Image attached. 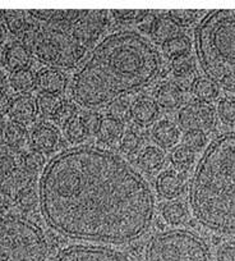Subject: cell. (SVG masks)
<instances>
[{"instance_id":"5b68a950","label":"cell","mask_w":235,"mask_h":261,"mask_svg":"<svg viewBox=\"0 0 235 261\" xmlns=\"http://www.w3.org/2000/svg\"><path fill=\"white\" fill-rule=\"evenodd\" d=\"M194 46L207 79L235 94V9L210 11L196 27Z\"/></svg>"},{"instance_id":"603a6c76","label":"cell","mask_w":235,"mask_h":261,"mask_svg":"<svg viewBox=\"0 0 235 261\" xmlns=\"http://www.w3.org/2000/svg\"><path fill=\"white\" fill-rule=\"evenodd\" d=\"M162 53L170 59H177V58L189 55L192 49V42L187 35H178L174 39L169 40L165 44L161 45Z\"/></svg>"},{"instance_id":"277c9868","label":"cell","mask_w":235,"mask_h":261,"mask_svg":"<svg viewBox=\"0 0 235 261\" xmlns=\"http://www.w3.org/2000/svg\"><path fill=\"white\" fill-rule=\"evenodd\" d=\"M107 11H54L45 21L30 22L23 35L31 54L51 68L71 69L109 26Z\"/></svg>"},{"instance_id":"484cf974","label":"cell","mask_w":235,"mask_h":261,"mask_svg":"<svg viewBox=\"0 0 235 261\" xmlns=\"http://www.w3.org/2000/svg\"><path fill=\"white\" fill-rule=\"evenodd\" d=\"M192 91L199 101L209 102V104L219 96V87L209 79H197Z\"/></svg>"},{"instance_id":"f6af8a7d","label":"cell","mask_w":235,"mask_h":261,"mask_svg":"<svg viewBox=\"0 0 235 261\" xmlns=\"http://www.w3.org/2000/svg\"><path fill=\"white\" fill-rule=\"evenodd\" d=\"M3 40H4V30L2 29V26H0V44L3 42Z\"/></svg>"},{"instance_id":"8fae6325","label":"cell","mask_w":235,"mask_h":261,"mask_svg":"<svg viewBox=\"0 0 235 261\" xmlns=\"http://www.w3.org/2000/svg\"><path fill=\"white\" fill-rule=\"evenodd\" d=\"M8 114L11 119L13 120V123L21 125L30 124L31 122H34L36 115L39 114L36 99L28 94L19 95L16 99L12 100Z\"/></svg>"},{"instance_id":"4fadbf2b","label":"cell","mask_w":235,"mask_h":261,"mask_svg":"<svg viewBox=\"0 0 235 261\" xmlns=\"http://www.w3.org/2000/svg\"><path fill=\"white\" fill-rule=\"evenodd\" d=\"M186 187V178L177 170H166L161 173L156 180V190L161 197L172 200L182 195Z\"/></svg>"},{"instance_id":"4dcf8cb0","label":"cell","mask_w":235,"mask_h":261,"mask_svg":"<svg viewBox=\"0 0 235 261\" xmlns=\"http://www.w3.org/2000/svg\"><path fill=\"white\" fill-rule=\"evenodd\" d=\"M217 115L226 125H235V96H225L217 104Z\"/></svg>"},{"instance_id":"d590c367","label":"cell","mask_w":235,"mask_h":261,"mask_svg":"<svg viewBox=\"0 0 235 261\" xmlns=\"http://www.w3.org/2000/svg\"><path fill=\"white\" fill-rule=\"evenodd\" d=\"M76 117H77L76 105H74L73 102L63 101L52 118H54V120L57 123V124L66 127V125L68 124V123H71Z\"/></svg>"},{"instance_id":"1f68e13d","label":"cell","mask_w":235,"mask_h":261,"mask_svg":"<svg viewBox=\"0 0 235 261\" xmlns=\"http://www.w3.org/2000/svg\"><path fill=\"white\" fill-rule=\"evenodd\" d=\"M199 11H192V9H181V11H169L165 16L169 17L178 27H189L193 24L198 18Z\"/></svg>"},{"instance_id":"3957f363","label":"cell","mask_w":235,"mask_h":261,"mask_svg":"<svg viewBox=\"0 0 235 261\" xmlns=\"http://www.w3.org/2000/svg\"><path fill=\"white\" fill-rule=\"evenodd\" d=\"M188 201L202 227L235 234V132L220 135L204 150L189 185Z\"/></svg>"},{"instance_id":"52a82bcc","label":"cell","mask_w":235,"mask_h":261,"mask_svg":"<svg viewBox=\"0 0 235 261\" xmlns=\"http://www.w3.org/2000/svg\"><path fill=\"white\" fill-rule=\"evenodd\" d=\"M146 261H211V253L207 243L197 233L171 229L150 238Z\"/></svg>"},{"instance_id":"4316f807","label":"cell","mask_w":235,"mask_h":261,"mask_svg":"<svg viewBox=\"0 0 235 261\" xmlns=\"http://www.w3.org/2000/svg\"><path fill=\"white\" fill-rule=\"evenodd\" d=\"M161 214L166 223L171 225H179L186 220L187 209L182 202L171 201L162 206Z\"/></svg>"},{"instance_id":"ba28073f","label":"cell","mask_w":235,"mask_h":261,"mask_svg":"<svg viewBox=\"0 0 235 261\" xmlns=\"http://www.w3.org/2000/svg\"><path fill=\"white\" fill-rule=\"evenodd\" d=\"M52 261H133L119 251L102 246L76 245L63 248Z\"/></svg>"},{"instance_id":"ab89813d","label":"cell","mask_w":235,"mask_h":261,"mask_svg":"<svg viewBox=\"0 0 235 261\" xmlns=\"http://www.w3.org/2000/svg\"><path fill=\"white\" fill-rule=\"evenodd\" d=\"M131 114V107H128V102L124 99H119L112 104V117L118 118L119 120L123 122V118L126 115Z\"/></svg>"},{"instance_id":"ee69618b","label":"cell","mask_w":235,"mask_h":261,"mask_svg":"<svg viewBox=\"0 0 235 261\" xmlns=\"http://www.w3.org/2000/svg\"><path fill=\"white\" fill-rule=\"evenodd\" d=\"M6 54H7V47H3L0 45V64L6 63Z\"/></svg>"},{"instance_id":"74e56055","label":"cell","mask_w":235,"mask_h":261,"mask_svg":"<svg viewBox=\"0 0 235 261\" xmlns=\"http://www.w3.org/2000/svg\"><path fill=\"white\" fill-rule=\"evenodd\" d=\"M16 172V160L6 152H0V182H6Z\"/></svg>"},{"instance_id":"e575fe53","label":"cell","mask_w":235,"mask_h":261,"mask_svg":"<svg viewBox=\"0 0 235 261\" xmlns=\"http://www.w3.org/2000/svg\"><path fill=\"white\" fill-rule=\"evenodd\" d=\"M16 202L23 210H31L32 207H35V205L39 202V193L34 188V185H30L28 187L23 188L17 195Z\"/></svg>"},{"instance_id":"2e32d148","label":"cell","mask_w":235,"mask_h":261,"mask_svg":"<svg viewBox=\"0 0 235 261\" xmlns=\"http://www.w3.org/2000/svg\"><path fill=\"white\" fill-rule=\"evenodd\" d=\"M123 130L124 125L122 120L112 117V115H105V117H100L95 134H96L97 140L101 144L107 145L121 140L123 136Z\"/></svg>"},{"instance_id":"836d02e7","label":"cell","mask_w":235,"mask_h":261,"mask_svg":"<svg viewBox=\"0 0 235 261\" xmlns=\"http://www.w3.org/2000/svg\"><path fill=\"white\" fill-rule=\"evenodd\" d=\"M150 11H137V9H112L111 14L116 21L124 22V23H131V22H142L149 14Z\"/></svg>"},{"instance_id":"b9f144b4","label":"cell","mask_w":235,"mask_h":261,"mask_svg":"<svg viewBox=\"0 0 235 261\" xmlns=\"http://www.w3.org/2000/svg\"><path fill=\"white\" fill-rule=\"evenodd\" d=\"M13 196L9 192L6 183L0 182V207L8 206V205H11V202L13 201Z\"/></svg>"},{"instance_id":"d6a6232c","label":"cell","mask_w":235,"mask_h":261,"mask_svg":"<svg viewBox=\"0 0 235 261\" xmlns=\"http://www.w3.org/2000/svg\"><path fill=\"white\" fill-rule=\"evenodd\" d=\"M142 146V139L134 130H127L121 139V149L124 154L133 155L139 151Z\"/></svg>"},{"instance_id":"44dd1931","label":"cell","mask_w":235,"mask_h":261,"mask_svg":"<svg viewBox=\"0 0 235 261\" xmlns=\"http://www.w3.org/2000/svg\"><path fill=\"white\" fill-rule=\"evenodd\" d=\"M4 142L9 149L19 151L28 142V132L26 128L17 123H9L4 129Z\"/></svg>"},{"instance_id":"f35d334b","label":"cell","mask_w":235,"mask_h":261,"mask_svg":"<svg viewBox=\"0 0 235 261\" xmlns=\"http://www.w3.org/2000/svg\"><path fill=\"white\" fill-rule=\"evenodd\" d=\"M172 71L174 74H183L194 72V60L191 55H184V57L172 59Z\"/></svg>"},{"instance_id":"d4e9b609","label":"cell","mask_w":235,"mask_h":261,"mask_svg":"<svg viewBox=\"0 0 235 261\" xmlns=\"http://www.w3.org/2000/svg\"><path fill=\"white\" fill-rule=\"evenodd\" d=\"M64 132H66V137L69 142L77 145L82 144L87 137L91 134V129L84 122L83 117H76L71 123L64 127Z\"/></svg>"},{"instance_id":"7c38bea8","label":"cell","mask_w":235,"mask_h":261,"mask_svg":"<svg viewBox=\"0 0 235 261\" xmlns=\"http://www.w3.org/2000/svg\"><path fill=\"white\" fill-rule=\"evenodd\" d=\"M36 86L41 90L42 94L59 96L66 91L67 79L59 69L45 67L36 73Z\"/></svg>"},{"instance_id":"30bf717a","label":"cell","mask_w":235,"mask_h":261,"mask_svg":"<svg viewBox=\"0 0 235 261\" xmlns=\"http://www.w3.org/2000/svg\"><path fill=\"white\" fill-rule=\"evenodd\" d=\"M30 144L36 151L52 152L61 144V134L56 127L51 124H39L32 129L30 135Z\"/></svg>"},{"instance_id":"83f0119b","label":"cell","mask_w":235,"mask_h":261,"mask_svg":"<svg viewBox=\"0 0 235 261\" xmlns=\"http://www.w3.org/2000/svg\"><path fill=\"white\" fill-rule=\"evenodd\" d=\"M37 110L40 114L45 118H52L62 105L61 97L56 95H49V94H41L37 97Z\"/></svg>"},{"instance_id":"e0dca14e","label":"cell","mask_w":235,"mask_h":261,"mask_svg":"<svg viewBox=\"0 0 235 261\" xmlns=\"http://www.w3.org/2000/svg\"><path fill=\"white\" fill-rule=\"evenodd\" d=\"M31 51H30L26 45L22 44V42L14 41L7 47L6 63L4 64L12 72L27 69V67L31 63Z\"/></svg>"},{"instance_id":"9a60e30c","label":"cell","mask_w":235,"mask_h":261,"mask_svg":"<svg viewBox=\"0 0 235 261\" xmlns=\"http://www.w3.org/2000/svg\"><path fill=\"white\" fill-rule=\"evenodd\" d=\"M152 140L161 149H171L179 142L181 130L172 122L162 119L152 127Z\"/></svg>"},{"instance_id":"8d00e7d4","label":"cell","mask_w":235,"mask_h":261,"mask_svg":"<svg viewBox=\"0 0 235 261\" xmlns=\"http://www.w3.org/2000/svg\"><path fill=\"white\" fill-rule=\"evenodd\" d=\"M206 134L202 130H187L183 137V146L192 151H198L206 145Z\"/></svg>"},{"instance_id":"9c48e42d","label":"cell","mask_w":235,"mask_h":261,"mask_svg":"<svg viewBox=\"0 0 235 261\" xmlns=\"http://www.w3.org/2000/svg\"><path fill=\"white\" fill-rule=\"evenodd\" d=\"M178 122L186 130H211L216 125V112L209 102L194 101L179 110Z\"/></svg>"},{"instance_id":"7402d4cb","label":"cell","mask_w":235,"mask_h":261,"mask_svg":"<svg viewBox=\"0 0 235 261\" xmlns=\"http://www.w3.org/2000/svg\"><path fill=\"white\" fill-rule=\"evenodd\" d=\"M9 85L16 92L26 95L36 87V74L28 68L12 72L9 77Z\"/></svg>"},{"instance_id":"ac0fdd59","label":"cell","mask_w":235,"mask_h":261,"mask_svg":"<svg viewBox=\"0 0 235 261\" xmlns=\"http://www.w3.org/2000/svg\"><path fill=\"white\" fill-rule=\"evenodd\" d=\"M157 105L166 110H174L183 102V91L175 84H162L155 95Z\"/></svg>"},{"instance_id":"d6986e66","label":"cell","mask_w":235,"mask_h":261,"mask_svg":"<svg viewBox=\"0 0 235 261\" xmlns=\"http://www.w3.org/2000/svg\"><path fill=\"white\" fill-rule=\"evenodd\" d=\"M138 164L147 173H155L165 164V154L160 147L147 146L139 152Z\"/></svg>"},{"instance_id":"5bb4252c","label":"cell","mask_w":235,"mask_h":261,"mask_svg":"<svg viewBox=\"0 0 235 261\" xmlns=\"http://www.w3.org/2000/svg\"><path fill=\"white\" fill-rule=\"evenodd\" d=\"M131 117L139 125H149L159 117V105L149 96H141L131 105Z\"/></svg>"},{"instance_id":"8992f818","label":"cell","mask_w":235,"mask_h":261,"mask_svg":"<svg viewBox=\"0 0 235 261\" xmlns=\"http://www.w3.org/2000/svg\"><path fill=\"white\" fill-rule=\"evenodd\" d=\"M49 241L30 219L0 213V261H46Z\"/></svg>"},{"instance_id":"f1b7e54d","label":"cell","mask_w":235,"mask_h":261,"mask_svg":"<svg viewBox=\"0 0 235 261\" xmlns=\"http://www.w3.org/2000/svg\"><path fill=\"white\" fill-rule=\"evenodd\" d=\"M170 162L172 167L178 170H187L193 165L194 151L187 149L186 146H181L175 149L170 155Z\"/></svg>"},{"instance_id":"bcb514c9","label":"cell","mask_w":235,"mask_h":261,"mask_svg":"<svg viewBox=\"0 0 235 261\" xmlns=\"http://www.w3.org/2000/svg\"><path fill=\"white\" fill-rule=\"evenodd\" d=\"M2 128H3V120H2V117H0V132H2Z\"/></svg>"},{"instance_id":"f546056e","label":"cell","mask_w":235,"mask_h":261,"mask_svg":"<svg viewBox=\"0 0 235 261\" xmlns=\"http://www.w3.org/2000/svg\"><path fill=\"white\" fill-rule=\"evenodd\" d=\"M45 164H46V160H45L44 154L36 151V150H30L22 156V167H23L24 172L28 174H34V173L45 169L46 167Z\"/></svg>"},{"instance_id":"7a4b0ae2","label":"cell","mask_w":235,"mask_h":261,"mask_svg":"<svg viewBox=\"0 0 235 261\" xmlns=\"http://www.w3.org/2000/svg\"><path fill=\"white\" fill-rule=\"evenodd\" d=\"M162 69L155 45L134 31L105 37L72 80L71 94L77 105L101 109L150 86Z\"/></svg>"},{"instance_id":"cb8c5ba5","label":"cell","mask_w":235,"mask_h":261,"mask_svg":"<svg viewBox=\"0 0 235 261\" xmlns=\"http://www.w3.org/2000/svg\"><path fill=\"white\" fill-rule=\"evenodd\" d=\"M26 12L22 11H0V16L3 18L7 29L12 35L23 36L28 27L30 22L26 19Z\"/></svg>"},{"instance_id":"7bdbcfd3","label":"cell","mask_w":235,"mask_h":261,"mask_svg":"<svg viewBox=\"0 0 235 261\" xmlns=\"http://www.w3.org/2000/svg\"><path fill=\"white\" fill-rule=\"evenodd\" d=\"M11 104H12V100H11V96L8 95V92H7L6 90L0 89V115H3L9 112Z\"/></svg>"},{"instance_id":"ffe728a7","label":"cell","mask_w":235,"mask_h":261,"mask_svg":"<svg viewBox=\"0 0 235 261\" xmlns=\"http://www.w3.org/2000/svg\"><path fill=\"white\" fill-rule=\"evenodd\" d=\"M150 34L152 35L154 40L159 44H165L169 40L174 39L175 36H178L179 27L166 16H161L159 18H155L154 24Z\"/></svg>"},{"instance_id":"60d3db41","label":"cell","mask_w":235,"mask_h":261,"mask_svg":"<svg viewBox=\"0 0 235 261\" xmlns=\"http://www.w3.org/2000/svg\"><path fill=\"white\" fill-rule=\"evenodd\" d=\"M217 261H235V242H227L219 248Z\"/></svg>"},{"instance_id":"6da1fadb","label":"cell","mask_w":235,"mask_h":261,"mask_svg":"<svg viewBox=\"0 0 235 261\" xmlns=\"http://www.w3.org/2000/svg\"><path fill=\"white\" fill-rule=\"evenodd\" d=\"M37 193L46 224L69 240L126 245L143 237L154 222L149 182L101 147H72L52 158Z\"/></svg>"}]
</instances>
